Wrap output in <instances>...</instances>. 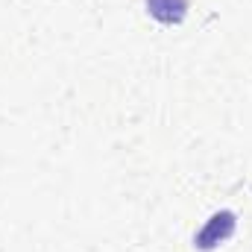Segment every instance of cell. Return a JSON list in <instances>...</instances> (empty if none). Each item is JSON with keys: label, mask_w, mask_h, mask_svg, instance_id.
Listing matches in <instances>:
<instances>
[{"label": "cell", "mask_w": 252, "mask_h": 252, "mask_svg": "<svg viewBox=\"0 0 252 252\" xmlns=\"http://www.w3.org/2000/svg\"><path fill=\"white\" fill-rule=\"evenodd\" d=\"M235 229H238L235 211H217V214H211V217L205 220V226L193 235V247L199 252L217 250L220 244H226V241L235 235Z\"/></svg>", "instance_id": "obj_1"}, {"label": "cell", "mask_w": 252, "mask_h": 252, "mask_svg": "<svg viewBox=\"0 0 252 252\" xmlns=\"http://www.w3.org/2000/svg\"><path fill=\"white\" fill-rule=\"evenodd\" d=\"M147 3V12L158 21V24H182L185 15H188V0H144Z\"/></svg>", "instance_id": "obj_2"}]
</instances>
